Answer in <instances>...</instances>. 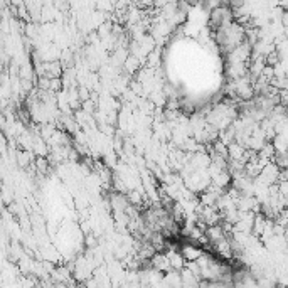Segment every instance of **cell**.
<instances>
[{
	"label": "cell",
	"instance_id": "7a4b0ae2",
	"mask_svg": "<svg viewBox=\"0 0 288 288\" xmlns=\"http://www.w3.org/2000/svg\"><path fill=\"white\" fill-rule=\"evenodd\" d=\"M202 254V251L199 248H195L194 244H186L184 248L181 249V256L182 258H186L187 261H197L199 260V256Z\"/></svg>",
	"mask_w": 288,
	"mask_h": 288
},
{
	"label": "cell",
	"instance_id": "6da1fadb",
	"mask_svg": "<svg viewBox=\"0 0 288 288\" xmlns=\"http://www.w3.org/2000/svg\"><path fill=\"white\" fill-rule=\"evenodd\" d=\"M152 270L155 271H169L170 261L167 254H153L152 256Z\"/></svg>",
	"mask_w": 288,
	"mask_h": 288
}]
</instances>
